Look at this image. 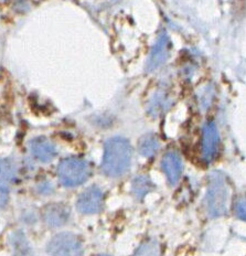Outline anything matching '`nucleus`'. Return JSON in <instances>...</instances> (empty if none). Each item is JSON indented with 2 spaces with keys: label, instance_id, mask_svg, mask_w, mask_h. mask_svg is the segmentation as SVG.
<instances>
[{
  "label": "nucleus",
  "instance_id": "12",
  "mask_svg": "<svg viewBox=\"0 0 246 256\" xmlns=\"http://www.w3.org/2000/svg\"><path fill=\"white\" fill-rule=\"evenodd\" d=\"M139 152L145 157H152L157 152L159 149V142L154 135L149 134L144 136L140 140H139Z\"/></svg>",
  "mask_w": 246,
  "mask_h": 256
},
{
  "label": "nucleus",
  "instance_id": "17",
  "mask_svg": "<svg viewBox=\"0 0 246 256\" xmlns=\"http://www.w3.org/2000/svg\"><path fill=\"white\" fill-rule=\"evenodd\" d=\"M102 256H108V255H102Z\"/></svg>",
  "mask_w": 246,
  "mask_h": 256
},
{
  "label": "nucleus",
  "instance_id": "9",
  "mask_svg": "<svg viewBox=\"0 0 246 256\" xmlns=\"http://www.w3.org/2000/svg\"><path fill=\"white\" fill-rule=\"evenodd\" d=\"M30 149L34 156L42 162H51L56 154V147L46 138H36L31 142Z\"/></svg>",
  "mask_w": 246,
  "mask_h": 256
},
{
  "label": "nucleus",
  "instance_id": "10",
  "mask_svg": "<svg viewBox=\"0 0 246 256\" xmlns=\"http://www.w3.org/2000/svg\"><path fill=\"white\" fill-rule=\"evenodd\" d=\"M44 218L46 224L51 226H60L68 218V209L61 204H53L44 209Z\"/></svg>",
  "mask_w": 246,
  "mask_h": 256
},
{
  "label": "nucleus",
  "instance_id": "11",
  "mask_svg": "<svg viewBox=\"0 0 246 256\" xmlns=\"http://www.w3.org/2000/svg\"><path fill=\"white\" fill-rule=\"evenodd\" d=\"M14 180V169L10 162L0 159V191L6 192L12 186Z\"/></svg>",
  "mask_w": 246,
  "mask_h": 256
},
{
  "label": "nucleus",
  "instance_id": "4",
  "mask_svg": "<svg viewBox=\"0 0 246 256\" xmlns=\"http://www.w3.org/2000/svg\"><path fill=\"white\" fill-rule=\"evenodd\" d=\"M49 256H81L82 244L72 233L58 234L48 245Z\"/></svg>",
  "mask_w": 246,
  "mask_h": 256
},
{
  "label": "nucleus",
  "instance_id": "7",
  "mask_svg": "<svg viewBox=\"0 0 246 256\" xmlns=\"http://www.w3.org/2000/svg\"><path fill=\"white\" fill-rule=\"evenodd\" d=\"M169 46H170V40L168 36L162 34L159 36L158 41L154 44V49L150 53V58H149L147 63V70L149 72H152L157 70L159 66L167 61L169 56Z\"/></svg>",
  "mask_w": 246,
  "mask_h": 256
},
{
  "label": "nucleus",
  "instance_id": "8",
  "mask_svg": "<svg viewBox=\"0 0 246 256\" xmlns=\"http://www.w3.org/2000/svg\"><path fill=\"white\" fill-rule=\"evenodd\" d=\"M162 169L171 184H176L182 174V162L178 154L168 152L162 159Z\"/></svg>",
  "mask_w": 246,
  "mask_h": 256
},
{
  "label": "nucleus",
  "instance_id": "6",
  "mask_svg": "<svg viewBox=\"0 0 246 256\" xmlns=\"http://www.w3.org/2000/svg\"><path fill=\"white\" fill-rule=\"evenodd\" d=\"M218 132L214 122H208L203 127V137H202V157L206 162H211L214 159L218 152Z\"/></svg>",
  "mask_w": 246,
  "mask_h": 256
},
{
  "label": "nucleus",
  "instance_id": "14",
  "mask_svg": "<svg viewBox=\"0 0 246 256\" xmlns=\"http://www.w3.org/2000/svg\"><path fill=\"white\" fill-rule=\"evenodd\" d=\"M134 256H162V248L156 241H149L140 245Z\"/></svg>",
  "mask_w": 246,
  "mask_h": 256
},
{
  "label": "nucleus",
  "instance_id": "2",
  "mask_svg": "<svg viewBox=\"0 0 246 256\" xmlns=\"http://www.w3.org/2000/svg\"><path fill=\"white\" fill-rule=\"evenodd\" d=\"M228 198V189L224 176L220 172H212L206 194V206L210 216L218 218L226 214Z\"/></svg>",
  "mask_w": 246,
  "mask_h": 256
},
{
  "label": "nucleus",
  "instance_id": "13",
  "mask_svg": "<svg viewBox=\"0 0 246 256\" xmlns=\"http://www.w3.org/2000/svg\"><path fill=\"white\" fill-rule=\"evenodd\" d=\"M152 189V181L148 179V177H145V176L136 178L135 181L132 182V192L139 199H142V196L147 194Z\"/></svg>",
  "mask_w": 246,
  "mask_h": 256
},
{
  "label": "nucleus",
  "instance_id": "3",
  "mask_svg": "<svg viewBox=\"0 0 246 256\" xmlns=\"http://www.w3.org/2000/svg\"><path fill=\"white\" fill-rule=\"evenodd\" d=\"M58 178L61 184L66 186L82 184L90 174L88 164L80 158H66L58 164Z\"/></svg>",
  "mask_w": 246,
  "mask_h": 256
},
{
  "label": "nucleus",
  "instance_id": "18",
  "mask_svg": "<svg viewBox=\"0 0 246 256\" xmlns=\"http://www.w3.org/2000/svg\"><path fill=\"white\" fill-rule=\"evenodd\" d=\"M0 2H4V0H0Z\"/></svg>",
  "mask_w": 246,
  "mask_h": 256
},
{
  "label": "nucleus",
  "instance_id": "5",
  "mask_svg": "<svg viewBox=\"0 0 246 256\" xmlns=\"http://www.w3.org/2000/svg\"><path fill=\"white\" fill-rule=\"evenodd\" d=\"M103 206V194L98 186H90L78 199V209L85 214H93L100 211Z\"/></svg>",
  "mask_w": 246,
  "mask_h": 256
},
{
  "label": "nucleus",
  "instance_id": "16",
  "mask_svg": "<svg viewBox=\"0 0 246 256\" xmlns=\"http://www.w3.org/2000/svg\"><path fill=\"white\" fill-rule=\"evenodd\" d=\"M18 256H34V255H32L30 250L26 248H19Z\"/></svg>",
  "mask_w": 246,
  "mask_h": 256
},
{
  "label": "nucleus",
  "instance_id": "15",
  "mask_svg": "<svg viewBox=\"0 0 246 256\" xmlns=\"http://www.w3.org/2000/svg\"><path fill=\"white\" fill-rule=\"evenodd\" d=\"M235 213H236V216L242 218V220L244 221L245 220V199L242 198L240 199L236 206H235Z\"/></svg>",
  "mask_w": 246,
  "mask_h": 256
},
{
  "label": "nucleus",
  "instance_id": "1",
  "mask_svg": "<svg viewBox=\"0 0 246 256\" xmlns=\"http://www.w3.org/2000/svg\"><path fill=\"white\" fill-rule=\"evenodd\" d=\"M132 147L125 138L114 137L106 142L102 169L110 177H118L125 174L130 166Z\"/></svg>",
  "mask_w": 246,
  "mask_h": 256
}]
</instances>
